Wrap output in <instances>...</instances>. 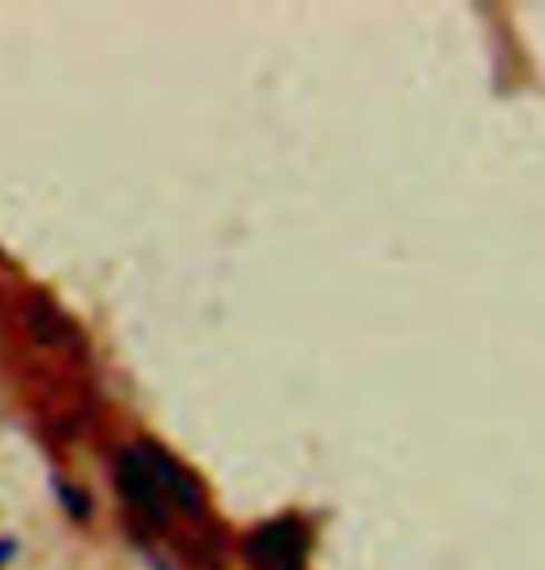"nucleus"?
<instances>
[{
  "mask_svg": "<svg viewBox=\"0 0 545 570\" xmlns=\"http://www.w3.org/2000/svg\"><path fill=\"white\" fill-rule=\"evenodd\" d=\"M304 530L293 519L271 522L249 541V556H253L256 570H304Z\"/></svg>",
  "mask_w": 545,
  "mask_h": 570,
  "instance_id": "nucleus-1",
  "label": "nucleus"
}]
</instances>
